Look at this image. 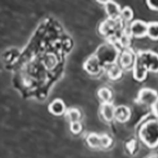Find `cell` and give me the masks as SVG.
Masks as SVG:
<instances>
[{
    "label": "cell",
    "instance_id": "cell-9",
    "mask_svg": "<svg viewBox=\"0 0 158 158\" xmlns=\"http://www.w3.org/2000/svg\"><path fill=\"white\" fill-rule=\"evenodd\" d=\"M106 12L112 19H117L120 15L119 6L112 1H108L106 3Z\"/></svg>",
    "mask_w": 158,
    "mask_h": 158
},
{
    "label": "cell",
    "instance_id": "cell-19",
    "mask_svg": "<svg viewBox=\"0 0 158 158\" xmlns=\"http://www.w3.org/2000/svg\"><path fill=\"white\" fill-rule=\"evenodd\" d=\"M101 140H102V147H104V148L108 147L111 144V139L106 135L101 136Z\"/></svg>",
    "mask_w": 158,
    "mask_h": 158
},
{
    "label": "cell",
    "instance_id": "cell-22",
    "mask_svg": "<svg viewBox=\"0 0 158 158\" xmlns=\"http://www.w3.org/2000/svg\"><path fill=\"white\" fill-rule=\"evenodd\" d=\"M152 108H153V113L155 114V116L156 117V119L158 120V100L156 102L155 105L152 106Z\"/></svg>",
    "mask_w": 158,
    "mask_h": 158
},
{
    "label": "cell",
    "instance_id": "cell-14",
    "mask_svg": "<svg viewBox=\"0 0 158 158\" xmlns=\"http://www.w3.org/2000/svg\"><path fill=\"white\" fill-rule=\"evenodd\" d=\"M133 55L129 52H123L122 57H121V64L123 67L128 68L129 66H131L133 64Z\"/></svg>",
    "mask_w": 158,
    "mask_h": 158
},
{
    "label": "cell",
    "instance_id": "cell-15",
    "mask_svg": "<svg viewBox=\"0 0 158 158\" xmlns=\"http://www.w3.org/2000/svg\"><path fill=\"white\" fill-rule=\"evenodd\" d=\"M98 96L100 97L102 100L105 102L106 103H107L111 98H112V94L107 88H102L99 91H98Z\"/></svg>",
    "mask_w": 158,
    "mask_h": 158
},
{
    "label": "cell",
    "instance_id": "cell-16",
    "mask_svg": "<svg viewBox=\"0 0 158 158\" xmlns=\"http://www.w3.org/2000/svg\"><path fill=\"white\" fill-rule=\"evenodd\" d=\"M68 117L71 123H78L81 118V113L77 109H70L68 112Z\"/></svg>",
    "mask_w": 158,
    "mask_h": 158
},
{
    "label": "cell",
    "instance_id": "cell-18",
    "mask_svg": "<svg viewBox=\"0 0 158 158\" xmlns=\"http://www.w3.org/2000/svg\"><path fill=\"white\" fill-rule=\"evenodd\" d=\"M122 16H123V19H125V20H127V21L131 20L133 16H134V14H133L132 10H131L130 8H129V7H126V8H124V9L123 10V11H122Z\"/></svg>",
    "mask_w": 158,
    "mask_h": 158
},
{
    "label": "cell",
    "instance_id": "cell-10",
    "mask_svg": "<svg viewBox=\"0 0 158 158\" xmlns=\"http://www.w3.org/2000/svg\"><path fill=\"white\" fill-rule=\"evenodd\" d=\"M115 117L118 121L125 122L130 117V111L125 106H120L115 110Z\"/></svg>",
    "mask_w": 158,
    "mask_h": 158
},
{
    "label": "cell",
    "instance_id": "cell-6",
    "mask_svg": "<svg viewBox=\"0 0 158 158\" xmlns=\"http://www.w3.org/2000/svg\"><path fill=\"white\" fill-rule=\"evenodd\" d=\"M148 24L142 20H135L130 26V32L135 37L140 38L147 35Z\"/></svg>",
    "mask_w": 158,
    "mask_h": 158
},
{
    "label": "cell",
    "instance_id": "cell-23",
    "mask_svg": "<svg viewBox=\"0 0 158 158\" xmlns=\"http://www.w3.org/2000/svg\"><path fill=\"white\" fill-rule=\"evenodd\" d=\"M148 158H158V156L152 155V156H149Z\"/></svg>",
    "mask_w": 158,
    "mask_h": 158
},
{
    "label": "cell",
    "instance_id": "cell-4",
    "mask_svg": "<svg viewBox=\"0 0 158 158\" xmlns=\"http://www.w3.org/2000/svg\"><path fill=\"white\" fill-rule=\"evenodd\" d=\"M138 100L141 104L148 106H153L158 100L157 92L149 88L142 89L139 93Z\"/></svg>",
    "mask_w": 158,
    "mask_h": 158
},
{
    "label": "cell",
    "instance_id": "cell-13",
    "mask_svg": "<svg viewBox=\"0 0 158 158\" xmlns=\"http://www.w3.org/2000/svg\"><path fill=\"white\" fill-rule=\"evenodd\" d=\"M87 142L90 147L93 148H99L102 147V140H101V136L97 135L96 134H90L88 136Z\"/></svg>",
    "mask_w": 158,
    "mask_h": 158
},
{
    "label": "cell",
    "instance_id": "cell-7",
    "mask_svg": "<svg viewBox=\"0 0 158 158\" xmlns=\"http://www.w3.org/2000/svg\"><path fill=\"white\" fill-rule=\"evenodd\" d=\"M85 69L88 73L92 74H97L100 71V61L97 58L91 57L85 64Z\"/></svg>",
    "mask_w": 158,
    "mask_h": 158
},
{
    "label": "cell",
    "instance_id": "cell-3",
    "mask_svg": "<svg viewBox=\"0 0 158 158\" xmlns=\"http://www.w3.org/2000/svg\"><path fill=\"white\" fill-rule=\"evenodd\" d=\"M139 58L148 71L158 72V54L156 52H142L139 54Z\"/></svg>",
    "mask_w": 158,
    "mask_h": 158
},
{
    "label": "cell",
    "instance_id": "cell-21",
    "mask_svg": "<svg viewBox=\"0 0 158 158\" xmlns=\"http://www.w3.org/2000/svg\"><path fill=\"white\" fill-rule=\"evenodd\" d=\"M148 4L149 8L152 10L158 11V0H154V1H147L146 2Z\"/></svg>",
    "mask_w": 158,
    "mask_h": 158
},
{
    "label": "cell",
    "instance_id": "cell-5",
    "mask_svg": "<svg viewBox=\"0 0 158 158\" xmlns=\"http://www.w3.org/2000/svg\"><path fill=\"white\" fill-rule=\"evenodd\" d=\"M147 72H148L147 69L145 66V64H143V62L138 55L136 57L135 64H134V69H133L134 78L139 81H144L147 76Z\"/></svg>",
    "mask_w": 158,
    "mask_h": 158
},
{
    "label": "cell",
    "instance_id": "cell-12",
    "mask_svg": "<svg viewBox=\"0 0 158 158\" xmlns=\"http://www.w3.org/2000/svg\"><path fill=\"white\" fill-rule=\"evenodd\" d=\"M147 35L152 40H158V22H152L148 24Z\"/></svg>",
    "mask_w": 158,
    "mask_h": 158
},
{
    "label": "cell",
    "instance_id": "cell-11",
    "mask_svg": "<svg viewBox=\"0 0 158 158\" xmlns=\"http://www.w3.org/2000/svg\"><path fill=\"white\" fill-rule=\"evenodd\" d=\"M115 107L113 104L105 103L102 108V116L106 121H112L115 117Z\"/></svg>",
    "mask_w": 158,
    "mask_h": 158
},
{
    "label": "cell",
    "instance_id": "cell-20",
    "mask_svg": "<svg viewBox=\"0 0 158 158\" xmlns=\"http://www.w3.org/2000/svg\"><path fill=\"white\" fill-rule=\"evenodd\" d=\"M81 129H82V127H81V124L79 122L78 123H71V131L74 134H79V133L81 132Z\"/></svg>",
    "mask_w": 158,
    "mask_h": 158
},
{
    "label": "cell",
    "instance_id": "cell-17",
    "mask_svg": "<svg viewBox=\"0 0 158 158\" xmlns=\"http://www.w3.org/2000/svg\"><path fill=\"white\" fill-rule=\"evenodd\" d=\"M108 75L111 79L117 80L121 75V69L118 65H113L108 70Z\"/></svg>",
    "mask_w": 158,
    "mask_h": 158
},
{
    "label": "cell",
    "instance_id": "cell-2",
    "mask_svg": "<svg viewBox=\"0 0 158 158\" xmlns=\"http://www.w3.org/2000/svg\"><path fill=\"white\" fill-rule=\"evenodd\" d=\"M117 50L111 45H102L97 50V59L102 63L110 64L115 61Z\"/></svg>",
    "mask_w": 158,
    "mask_h": 158
},
{
    "label": "cell",
    "instance_id": "cell-1",
    "mask_svg": "<svg viewBox=\"0 0 158 158\" xmlns=\"http://www.w3.org/2000/svg\"><path fill=\"white\" fill-rule=\"evenodd\" d=\"M139 138L150 148L158 145V120L151 119L145 123L139 129Z\"/></svg>",
    "mask_w": 158,
    "mask_h": 158
},
{
    "label": "cell",
    "instance_id": "cell-8",
    "mask_svg": "<svg viewBox=\"0 0 158 158\" xmlns=\"http://www.w3.org/2000/svg\"><path fill=\"white\" fill-rule=\"evenodd\" d=\"M49 111L54 115H62L65 111V104L59 99H56L49 105Z\"/></svg>",
    "mask_w": 158,
    "mask_h": 158
}]
</instances>
